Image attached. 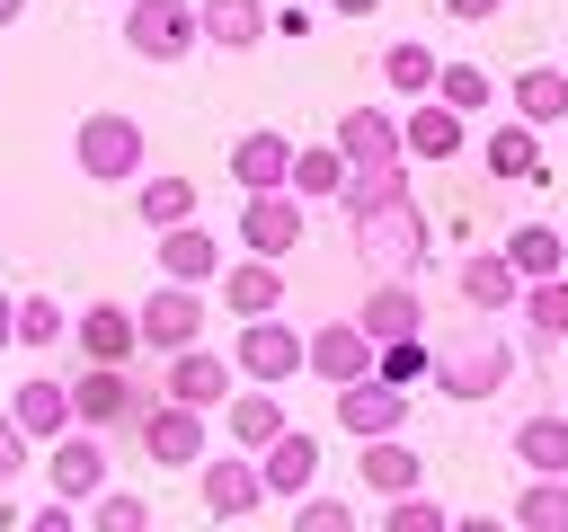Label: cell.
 Wrapping results in <instances>:
<instances>
[{"instance_id": "52a82bcc", "label": "cell", "mask_w": 568, "mask_h": 532, "mask_svg": "<svg viewBox=\"0 0 568 532\" xmlns=\"http://www.w3.org/2000/svg\"><path fill=\"white\" fill-rule=\"evenodd\" d=\"M133 443H142L160 470H195V461L213 452V417L186 408V399H151V417L133 426Z\"/></svg>"}, {"instance_id": "7bdbcfd3", "label": "cell", "mask_w": 568, "mask_h": 532, "mask_svg": "<svg viewBox=\"0 0 568 532\" xmlns=\"http://www.w3.org/2000/svg\"><path fill=\"white\" fill-rule=\"evenodd\" d=\"M293 532H355V505L311 488V497H293Z\"/></svg>"}, {"instance_id": "2e32d148", "label": "cell", "mask_w": 568, "mask_h": 532, "mask_svg": "<svg viewBox=\"0 0 568 532\" xmlns=\"http://www.w3.org/2000/svg\"><path fill=\"white\" fill-rule=\"evenodd\" d=\"M71 346H80V364H133L142 328L124 301H89V310H71Z\"/></svg>"}, {"instance_id": "4dcf8cb0", "label": "cell", "mask_w": 568, "mask_h": 532, "mask_svg": "<svg viewBox=\"0 0 568 532\" xmlns=\"http://www.w3.org/2000/svg\"><path fill=\"white\" fill-rule=\"evenodd\" d=\"M133 213L151 222V231H178V222H195V177H178V168H142L133 177Z\"/></svg>"}, {"instance_id": "9a60e30c", "label": "cell", "mask_w": 568, "mask_h": 532, "mask_svg": "<svg viewBox=\"0 0 568 532\" xmlns=\"http://www.w3.org/2000/svg\"><path fill=\"white\" fill-rule=\"evenodd\" d=\"M355 328H364L373 346H390V337H426V293H417L408 275H382V284H364Z\"/></svg>"}, {"instance_id": "d6986e66", "label": "cell", "mask_w": 568, "mask_h": 532, "mask_svg": "<svg viewBox=\"0 0 568 532\" xmlns=\"http://www.w3.org/2000/svg\"><path fill=\"white\" fill-rule=\"evenodd\" d=\"M328 142L346 151V168H382V160H408V151H399V115H390V106H346Z\"/></svg>"}, {"instance_id": "7a4b0ae2", "label": "cell", "mask_w": 568, "mask_h": 532, "mask_svg": "<svg viewBox=\"0 0 568 532\" xmlns=\"http://www.w3.org/2000/svg\"><path fill=\"white\" fill-rule=\"evenodd\" d=\"M346 248H355V266L382 284V275H417L426 266V213H417V195H399V204H382V213H355L346 222Z\"/></svg>"}, {"instance_id": "cb8c5ba5", "label": "cell", "mask_w": 568, "mask_h": 532, "mask_svg": "<svg viewBox=\"0 0 568 532\" xmlns=\"http://www.w3.org/2000/svg\"><path fill=\"white\" fill-rule=\"evenodd\" d=\"M222 239L204 231V222H178V231H160V275L169 284H222Z\"/></svg>"}, {"instance_id": "f35d334b", "label": "cell", "mask_w": 568, "mask_h": 532, "mask_svg": "<svg viewBox=\"0 0 568 532\" xmlns=\"http://www.w3.org/2000/svg\"><path fill=\"white\" fill-rule=\"evenodd\" d=\"M80 532H151V497H133V488H98V497L80 505Z\"/></svg>"}, {"instance_id": "5b68a950", "label": "cell", "mask_w": 568, "mask_h": 532, "mask_svg": "<svg viewBox=\"0 0 568 532\" xmlns=\"http://www.w3.org/2000/svg\"><path fill=\"white\" fill-rule=\"evenodd\" d=\"M133 328H142V355H186V346H204V284H151L142 293V310H133Z\"/></svg>"}, {"instance_id": "836d02e7", "label": "cell", "mask_w": 568, "mask_h": 532, "mask_svg": "<svg viewBox=\"0 0 568 532\" xmlns=\"http://www.w3.org/2000/svg\"><path fill=\"white\" fill-rule=\"evenodd\" d=\"M408 195V160H382V168H346V195H337V213L355 222V213H382V204H399Z\"/></svg>"}, {"instance_id": "5bb4252c", "label": "cell", "mask_w": 568, "mask_h": 532, "mask_svg": "<svg viewBox=\"0 0 568 532\" xmlns=\"http://www.w3.org/2000/svg\"><path fill=\"white\" fill-rule=\"evenodd\" d=\"M195 488H204V514H222V523H240V514L266 505V479H257L248 452H204L195 461Z\"/></svg>"}, {"instance_id": "f6af8a7d", "label": "cell", "mask_w": 568, "mask_h": 532, "mask_svg": "<svg viewBox=\"0 0 568 532\" xmlns=\"http://www.w3.org/2000/svg\"><path fill=\"white\" fill-rule=\"evenodd\" d=\"M18 532H80V505H71V497H44V505H36Z\"/></svg>"}, {"instance_id": "ba28073f", "label": "cell", "mask_w": 568, "mask_h": 532, "mask_svg": "<svg viewBox=\"0 0 568 532\" xmlns=\"http://www.w3.org/2000/svg\"><path fill=\"white\" fill-rule=\"evenodd\" d=\"M44 488L71 497V505H89L98 488H115V452H106V434H89V426L53 434V443H44Z\"/></svg>"}, {"instance_id": "8d00e7d4", "label": "cell", "mask_w": 568, "mask_h": 532, "mask_svg": "<svg viewBox=\"0 0 568 532\" xmlns=\"http://www.w3.org/2000/svg\"><path fill=\"white\" fill-rule=\"evenodd\" d=\"M506 523H515V532H568V479H524Z\"/></svg>"}, {"instance_id": "f1b7e54d", "label": "cell", "mask_w": 568, "mask_h": 532, "mask_svg": "<svg viewBox=\"0 0 568 532\" xmlns=\"http://www.w3.org/2000/svg\"><path fill=\"white\" fill-rule=\"evenodd\" d=\"M515 461H524V479H568V417L559 408L524 417L515 426Z\"/></svg>"}, {"instance_id": "7c38bea8", "label": "cell", "mask_w": 568, "mask_h": 532, "mask_svg": "<svg viewBox=\"0 0 568 532\" xmlns=\"http://www.w3.org/2000/svg\"><path fill=\"white\" fill-rule=\"evenodd\" d=\"M328 417H337L355 443H373V434H399V426H408V390H390L382 372H364V381L328 390Z\"/></svg>"}, {"instance_id": "7402d4cb", "label": "cell", "mask_w": 568, "mask_h": 532, "mask_svg": "<svg viewBox=\"0 0 568 532\" xmlns=\"http://www.w3.org/2000/svg\"><path fill=\"white\" fill-rule=\"evenodd\" d=\"M257 479H266V497H311V488H320V434L284 426V434L257 452Z\"/></svg>"}, {"instance_id": "74e56055", "label": "cell", "mask_w": 568, "mask_h": 532, "mask_svg": "<svg viewBox=\"0 0 568 532\" xmlns=\"http://www.w3.org/2000/svg\"><path fill=\"white\" fill-rule=\"evenodd\" d=\"M71 337V310L53 301V293H18V355H44V346H62Z\"/></svg>"}, {"instance_id": "603a6c76", "label": "cell", "mask_w": 568, "mask_h": 532, "mask_svg": "<svg viewBox=\"0 0 568 532\" xmlns=\"http://www.w3.org/2000/svg\"><path fill=\"white\" fill-rule=\"evenodd\" d=\"M462 142H470V115H453L444 98H417V106L399 115V151H408V160H453Z\"/></svg>"}, {"instance_id": "4fadbf2b", "label": "cell", "mask_w": 568, "mask_h": 532, "mask_svg": "<svg viewBox=\"0 0 568 532\" xmlns=\"http://www.w3.org/2000/svg\"><path fill=\"white\" fill-rule=\"evenodd\" d=\"M231 390H240L231 355L186 346V355H169V364H160V399H186V408H204V417H222V399H231Z\"/></svg>"}, {"instance_id": "d6a6232c", "label": "cell", "mask_w": 568, "mask_h": 532, "mask_svg": "<svg viewBox=\"0 0 568 532\" xmlns=\"http://www.w3.org/2000/svg\"><path fill=\"white\" fill-rule=\"evenodd\" d=\"M515 115L541 133V124H568V71H550V62H532V71H515Z\"/></svg>"}, {"instance_id": "8992f818", "label": "cell", "mask_w": 568, "mask_h": 532, "mask_svg": "<svg viewBox=\"0 0 568 532\" xmlns=\"http://www.w3.org/2000/svg\"><path fill=\"white\" fill-rule=\"evenodd\" d=\"M195 44H204L195 0H124V53H142V62H186Z\"/></svg>"}, {"instance_id": "e575fe53", "label": "cell", "mask_w": 568, "mask_h": 532, "mask_svg": "<svg viewBox=\"0 0 568 532\" xmlns=\"http://www.w3.org/2000/svg\"><path fill=\"white\" fill-rule=\"evenodd\" d=\"M515 310H524V337H532V346H559V337H568V275L524 284V301H515Z\"/></svg>"}, {"instance_id": "1f68e13d", "label": "cell", "mask_w": 568, "mask_h": 532, "mask_svg": "<svg viewBox=\"0 0 568 532\" xmlns=\"http://www.w3.org/2000/svg\"><path fill=\"white\" fill-rule=\"evenodd\" d=\"M373 71H382V80H390V89L417 106V98H435V71H444V62H435V44L399 35V44H382V62H373Z\"/></svg>"}, {"instance_id": "816d5d0a", "label": "cell", "mask_w": 568, "mask_h": 532, "mask_svg": "<svg viewBox=\"0 0 568 532\" xmlns=\"http://www.w3.org/2000/svg\"><path fill=\"white\" fill-rule=\"evenodd\" d=\"M18 9H27V0H0V27H18Z\"/></svg>"}, {"instance_id": "60d3db41", "label": "cell", "mask_w": 568, "mask_h": 532, "mask_svg": "<svg viewBox=\"0 0 568 532\" xmlns=\"http://www.w3.org/2000/svg\"><path fill=\"white\" fill-rule=\"evenodd\" d=\"M435 98H444L453 115H479V106L497 98V80H488L479 62H444V71H435Z\"/></svg>"}, {"instance_id": "7dc6e473", "label": "cell", "mask_w": 568, "mask_h": 532, "mask_svg": "<svg viewBox=\"0 0 568 532\" xmlns=\"http://www.w3.org/2000/svg\"><path fill=\"white\" fill-rule=\"evenodd\" d=\"M444 18H470L479 27V18H497V0H444Z\"/></svg>"}, {"instance_id": "30bf717a", "label": "cell", "mask_w": 568, "mask_h": 532, "mask_svg": "<svg viewBox=\"0 0 568 532\" xmlns=\"http://www.w3.org/2000/svg\"><path fill=\"white\" fill-rule=\"evenodd\" d=\"M231 372L257 381V390L293 381V372H302V328H284V319H240V337H231Z\"/></svg>"}, {"instance_id": "484cf974", "label": "cell", "mask_w": 568, "mask_h": 532, "mask_svg": "<svg viewBox=\"0 0 568 532\" xmlns=\"http://www.w3.org/2000/svg\"><path fill=\"white\" fill-rule=\"evenodd\" d=\"M222 301H231V319H275V310H284V266H275V257L222 266Z\"/></svg>"}, {"instance_id": "d590c367", "label": "cell", "mask_w": 568, "mask_h": 532, "mask_svg": "<svg viewBox=\"0 0 568 532\" xmlns=\"http://www.w3.org/2000/svg\"><path fill=\"white\" fill-rule=\"evenodd\" d=\"M479 160H488V177H532V168H541V142H532L524 115H506V124L479 142Z\"/></svg>"}, {"instance_id": "8fae6325", "label": "cell", "mask_w": 568, "mask_h": 532, "mask_svg": "<svg viewBox=\"0 0 568 532\" xmlns=\"http://www.w3.org/2000/svg\"><path fill=\"white\" fill-rule=\"evenodd\" d=\"M373 355H382V346H373V337H364L355 319H320V328L302 337V372H320L328 390L364 381V372H373Z\"/></svg>"}, {"instance_id": "f907efd6", "label": "cell", "mask_w": 568, "mask_h": 532, "mask_svg": "<svg viewBox=\"0 0 568 532\" xmlns=\"http://www.w3.org/2000/svg\"><path fill=\"white\" fill-rule=\"evenodd\" d=\"M18 523H27V514H18V505H9V497H0V532H18Z\"/></svg>"}, {"instance_id": "c3c4849f", "label": "cell", "mask_w": 568, "mask_h": 532, "mask_svg": "<svg viewBox=\"0 0 568 532\" xmlns=\"http://www.w3.org/2000/svg\"><path fill=\"white\" fill-rule=\"evenodd\" d=\"M453 532H515L506 514H453Z\"/></svg>"}, {"instance_id": "ee69618b", "label": "cell", "mask_w": 568, "mask_h": 532, "mask_svg": "<svg viewBox=\"0 0 568 532\" xmlns=\"http://www.w3.org/2000/svg\"><path fill=\"white\" fill-rule=\"evenodd\" d=\"M27 452H36V443H27V426L0 408V488H18V479H27Z\"/></svg>"}, {"instance_id": "9c48e42d", "label": "cell", "mask_w": 568, "mask_h": 532, "mask_svg": "<svg viewBox=\"0 0 568 532\" xmlns=\"http://www.w3.org/2000/svg\"><path fill=\"white\" fill-rule=\"evenodd\" d=\"M302 222H311V204L293 195V186H266V195H248L240 204V257H293L302 248Z\"/></svg>"}, {"instance_id": "ab89813d", "label": "cell", "mask_w": 568, "mask_h": 532, "mask_svg": "<svg viewBox=\"0 0 568 532\" xmlns=\"http://www.w3.org/2000/svg\"><path fill=\"white\" fill-rule=\"evenodd\" d=\"M373 372H382L390 390H417V381H435V346H426V337H390V346L373 355Z\"/></svg>"}, {"instance_id": "bcb514c9", "label": "cell", "mask_w": 568, "mask_h": 532, "mask_svg": "<svg viewBox=\"0 0 568 532\" xmlns=\"http://www.w3.org/2000/svg\"><path fill=\"white\" fill-rule=\"evenodd\" d=\"M0 355H18V293H0Z\"/></svg>"}, {"instance_id": "ffe728a7", "label": "cell", "mask_w": 568, "mask_h": 532, "mask_svg": "<svg viewBox=\"0 0 568 532\" xmlns=\"http://www.w3.org/2000/svg\"><path fill=\"white\" fill-rule=\"evenodd\" d=\"M453 284H462V310H479V319H497V310H515V301H524V275L506 266V248H470Z\"/></svg>"}, {"instance_id": "681fc988", "label": "cell", "mask_w": 568, "mask_h": 532, "mask_svg": "<svg viewBox=\"0 0 568 532\" xmlns=\"http://www.w3.org/2000/svg\"><path fill=\"white\" fill-rule=\"evenodd\" d=\"M328 9H337V18H373L382 0H328Z\"/></svg>"}, {"instance_id": "e0dca14e", "label": "cell", "mask_w": 568, "mask_h": 532, "mask_svg": "<svg viewBox=\"0 0 568 532\" xmlns=\"http://www.w3.org/2000/svg\"><path fill=\"white\" fill-rule=\"evenodd\" d=\"M0 408L27 426V443H53V434H71V426H80V417H71V381H53V372H27Z\"/></svg>"}, {"instance_id": "277c9868", "label": "cell", "mask_w": 568, "mask_h": 532, "mask_svg": "<svg viewBox=\"0 0 568 532\" xmlns=\"http://www.w3.org/2000/svg\"><path fill=\"white\" fill-rule=\"evenodd\" d=\"M71 160H80V177H98V186H133L142 160H151V142H142V124H133L124 106H98V115H80Z\"/></svg>"}, {"instance_id": "6da1fadb", "label": "cell", "mask_w": 568, "mask_h": 532, "mask_svg": "<svg viewBox=\"0 0 568 532\" xmlns=\"http://www.w3.org/2000/svg\"><path fill=\"white\" fill-rule=\"evenodd\" d=\"M506 381H515V346L470 310V328L435 346V390H444V399H462V408H479V399H497Z\"/></svg>"}, {"instance_id": "44dd1931", "label": "cell", "mask_w": 568, "mask_h": 532, "mask_svg": "<svg viewBox=\"0 0 568 532\" xmlns=\"http://www.w3.org/2000/svg\"><path fill=\"white\" fill-rule=\"evenodd\" d=\"M284 426H293V417H284V399H275V390H257V381L222 399V434H231V452H248V461H257Z\"/></svg>"}, {"instance_id": "83f0119b", "label": "cell", "mask_w": 568, "mask_h": 532, "mask_svg": "<svg viewBox=\"0 0 568 532\" xmlns=\"http://www.w3.org/2000/svg\"><path fill=\"white\" fill-rule=\"evenodd\" d=\"M506 266H515L524 284L568 275V231H559V222H515V231H506Z\"/></svg>"}, {"instance_id": "ac0fdd59", "label": "cell", "mask_w": 568, "mask_h": 532, "mask_svg": "<svg viewBox=\"0 0 568 532\" xmlns=\"http://www.w3.org/2000/svg\"><path fill=\"white\" fill-rule=\"evenodd\" d=\"M355 479H364V497H417V488H426V461H417L408 434H373V443L355 452Z\"/></svg>"}, {"instance_id": "3957f363", "label": "cell", "mask_w": 568, "mask_h": 532, "mask_svg": "<svg viewBox=\"0 0 568 532\" xmlns=\"http://www.w3.org/2000/svg\"><path fill=\"white\" fill-rule=\"evenodd\" d=\"M151 399H160V381L151 372H133V364H80L71 372V417L89 426V434H133L142 417H151Z\"/></svg>"}, {"instance_id": "f546056e", "label": "cell", "mask_w": 568, "mask_h": 532, "mask_svg": "<svg viewBox=\"0 0 568 532\" xmlns=\"http://www.w3.org/2000/svg\"><path fill=\"white\" fill-rule=\"evenodd\" d=\"M302 204H337L346 195V151L337 142H293V177H284Z\"/></svg>"}, {"instance_id": "4316f807", "label": "cell", "mask_w": 568, "mask_h": 532, "mask_svg": "<svg viewBox=\"0 0 568 532\" xmlns=\"http://www.w3.org/2000/svg\"><path fill=\"white\" fill-rule=\"evenodd\" d=\"M231 177H240V195L284 186V177H293V142H284V133H266V124H257V133H240V142H231Z\"/></svg>"}, {"instance_id": "d4e9b609", "label": "cell", "mask_w": 568, "mask_h": 532, "mask_svg": "<svg viewBox=\"0 0 568 532\" xmlns=\"http://www.w3.org/2000/svg\"><path fill=\"white\" fill-rule=\"evenodd\" d=\"M195 27L213 53H257L275 18H266V0H195Z\"/></svg>"}, {"instance_id": "f5cc1de1", "label": "cell", "mask_w": 568, "mask_h": 532, "mask_svg": "<svg viewBox=\"0 0 568 532\" xmlns=\"http://www.w3.org/2000/svg\"><path fill=\"white\" fill-rule=\"evenodd\" d=\"M559 417H568V399H559Z\"/></svg>"}, {"instance_id": "b9f144b4", "label": "cell", "mask_w": 568, "mask_h": 532, "mask_svg": "<svg viewBox=\"0 0 568 532\" xmlns=\"http://www.w3.org/2000/svg\"><path fill=\"white\" fill-rule=\"evenodd\" d=\"M382 532H453V514H444V497H390V514H382Z\"/></svg>"}]
</instances>
